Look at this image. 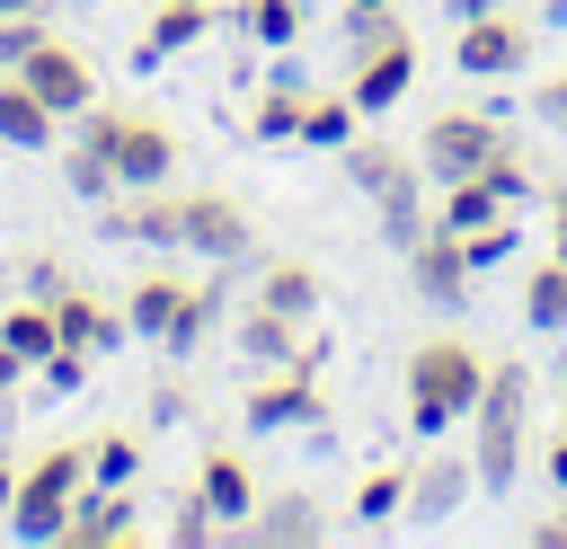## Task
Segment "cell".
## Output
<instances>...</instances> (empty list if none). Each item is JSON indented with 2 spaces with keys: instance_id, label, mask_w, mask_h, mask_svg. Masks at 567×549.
<instances>
[{
  "instance_id": "cell-22",
  "label": "cell",
  "mask_w": 567,
  "mask_h": 549,
  "mask_svg": "<svg viewBox=\"0 0 567 549\" xmlns=\"http://www.w3.org/2000/svg\"><path fill=\"white\" fill-rule=\"evenodd\" d=\"M195 496H204L221 522H248L257 478H248V460H239V452H204V460H195Z\"/></svg>"
},
{
  "instance_id": "cell-32",
  "label": "cell",
  "mask_w": 567,
  "mask_h": 549,
  "mask_svg": "<svg viewBox=\"0 0 567 549\" xmlns=\"http://www.w3.org/2000/svg\"><path fill=\"white\" fill-rule=\"evenodd\" d=\"M239 27L257 44H292L301 35V0H239Z\"/></svg>"
},
{
  "instance_id": "cell-7",
  "label": "cell",
  "mask_w": 567,
  "mask_h": 549,
  "mask_svg": "<svg viewBox=\"0 0 567 549\" xmlns=\"http://www.w3.org/2000/svg\"><path fill=\"white\" fill-rule=\"evenodd\" d=\"M177 248H195V257H213V266H239V257H257V213H248L230 186L177 195Z\"/></svg>"
},
{
  "instance_id": "cell-37",
  "label": "cell",
  "mask_w": 567,
  "mask_h": 549,
  "mask_svg": "<svg viewBox=\"0 0 567 549\" xmlns=\"http://www.w3.org/2000/svg\"><path fill=\"white\" fill-rule=\"evenodd\" d=\"M532 115H540L549 133H567V71H549V80L532 89Z\"/></svg>"
},
{
  "instance_id": "cell-5",
  "label": "cell",
  "mask_w": 567,
  "mask_h": 549,
  "mask_svg": "<svg viewBox=\"0 0 567 549\" xmlns=\"http://www.w3.org/2000/svg\"><path fill=\"white\" fill-rule=\"evenodd\" d=\"M80 496H89V443H80V434H71V443H44V452L18 469L9 531H18V540H62L71 514H80Z\"/></svg>"
},
{
  "instance_id": "cell-24",
  "label": "cell",
  "mask_w": 567,
  "mask_h": 549,
  "mask_svg": "<svg viewBox=\"0 0 567 549\" xmlns=\"http://www.w3.org/2000/svg\"><path fill=\"white\" fill-rule=\"evenodd\" d=\"M177 301H186V274H159V266H151V274L133 283V301H124V328L159 345V336H168V319H177Z\"/></svg>"
},
{
  "instance_id": "cell-33",
  "label": "cell",
  "mask_w": 567,
  "mask_h": 549,
  "mask_svg": "<svg viewBox=\"0 0 567 549\" xmlns=\"http://www.w3.org/2000/svg\"><path fill=\"white\" fill-rule=\"evenodd\" d=\"M461 248H470V274H487V266H505V257H514V213H496V221H478V230H461Z\"/></svg>"
},
{
  "instance_id": "cell-38",
  "label": "cell",
  "mask_w": 567,
  "mask_h": 549,
  "mask_svg": "<svg viewBox=\"0 0 567 549\" xmlns=\"http://www.w3.org/2000/svg\"><path fill=\"white\" fill-rule=\"evenodd\" d=\"M549 248L567 257V186H549Z\"/></svg>"
},
{
  "instance_id": "cell-4",
  "label": "cell",
  "mask_w": 567,
  "mask_h": 549,
  "mask_svg": "<svg viewBox=\"0 0 567 549\" xmlns=\"http://www.w3.org/2000/svg\"><path fill=\"white\" fill-rule=\"evenodd\" d=\"M346 177H354V195L381 213V239H390V248H408V239L425 230V159H416V142L354 133V142H346Z\"/></svg>"
},
{
  "instance_id": "cell-16",
  "label": "cell",
  "mask_w": 567,
  "mask_h": 549,
  "mask_svg": "<svg viewBox=\"0 0 567 549\" xmlns=\"http://www.w3.org/2000/svg\"><path fill=\"white\" fill-rule=\"evenodd\" d=\"M124 540H142L133 487H89L80 514H71V531H62V549H124Z\"/></svg>"
},
{
  "instance_id": "cell-12",
  "label": "cell",
  "mask_w": 567,
  "mask_h": 549,
  "mask_svg": "<svg viewBox=\"0 0 567 549\" xmlns=\"http://www.w3.org/2000/svg\"><path fill=\"white\" fill-rule=\"evenodd\" d=\"M230 531L257 540V549H310V540H328V514H319L310 487H284V496H257L248 522H230Z\"/></svg>"
},
{
  "instance_id": "cell-15",
  "label": "cell",
  "mask_w": 567,
  "mask_h": 549,
  "mask_svg": "<svg viewBox=\"0 0 567 549\" xmlns=\"http://www.w3.org/2000/svg\"><path fill=\"white\" fill-rule=\"evenodd\" d=\"M470 487H478L470 452H434V443H425V460L408 469V514H416V522H443V514H461Z\"/></svg>"
},
{
  "instance_id": "cell-28",
  "label": "cell",
  "mask_w": 567,
  "mask_h": 549,
  "mask_svg": "<svg viewBox=\"0 0 567 549\" xmlns=\"http://www.w3.org/2000/svg\"><path fill=\"white\" fill-rule=\"evenodd\" d=\"M496 213H514V204H505L487 177H452V186H443V204H434V221H443V230H478V221H496Z\"/></svg>"
},
{
  "instance_id": "cell-30",
  "label": "cell",
  "mask_w": 567,
  "mask_h": 549,
  "mask_svg": "<svg viewBox=\"0 0 567 549\" xmlns=\"http://www.w3.org/2000/svg\"><path fill=\"white\" fill-rule=\"evenodd\" d=\"M133 478H142V434L106 425V434L89 443V487H133Z\"/></svg>"
},
{
  "instance_id": "cell-43",
  "label": "cell",
  "mask_w": 567,
  "mask_h": 549,
  "mask_svg": "<svg viewBox=\"0 0 567 549\" xmlns=\"http://www.w3.org/2000/svg\"><path fill=\"white\" fill-rule=\"evenodd\" d=\"M35 9H44V0H0V18H35Z\"/></svg>"
},
{
  "instance_id": "cell-34",
  "label": "cell",
  "mask_w": 567,
  "mask_h": 549,
  "mask_svg": "<svg viewBox=\"0 0 567 549\" xmlns=\"http://www.w3.org/2000/svg\"><path fill=\"white\" fill-rule=\"evenodd\" d=\"M62 177H71V195H97V204L115 195V168H106V159H97L89 142H71V159H62Z\"/></svg>"
},
{
  "instance_id": "cell-39",
  "label": "cell",
  "mask_w": 567,
  "mask_h": 549,
  "mask_svg": "<svg viewBox=\"0 0 567 549\" xmlns=\"http://www.w3.org/2000/svg\"><path fill=\"white\" fill-rule=\"evenodd\" d=\"M532 540H540V549H567V514H540V522H532Z\"/></svg>"
},
{
  "instance_id": "cell-35",
  "label": "cell",
  "mask_w": 567,
  "mask_h": 549,
  "mask_svg": "<svg viewBox=\"0 0 567 549\" xmlns=\"http://www.w3.org/2000/svg\"><path fill=\"white\" fill-rule=\"evenodd\" d=\"M478 177H487V186H496L505 204H523V195H532V168H523V142H505V151H496V159H487Z\"/></svg>"
},
{
  "instance_id": "cell-13",
  "label": "cell",
  "mask_w": 567,
  "mask_h": 549,
  "mask_svg": "<svg viewBox=\"0 0 567 549\" xmlns=\"http://www.w3.org/2000/svg\"><path fill=\"white\" fill-rule=\"evenodd\" d=\"M408 283L425 292V301H470V248H461V230H443V221H425L416 239H408Z\"/></svg>"
},
{
  "instance_id": "cell-9",
  "label": "cell",
  "mask_w": 567,
  "mask_h": 549,
  "mask_svg": "<svg viewBox=\"0 0 567 549\" xmlns=\"http://www.w3.org/2000/svg\"><path fill=\"white\" fill-rule=\"evenodd\" d=\"M408 80H416V35L390 18L372 44H354V80H346V97H354V115H390V106L408 97Z\"/></svg>"
},
{
  "instance_id": "cell-1",
  "label": "cell",
  "mask_w": 567,
  "mask_h": 549,
  "mask_svg": "<svg viewBox=\"0 0 567 549\" xmlns=\"http://www.w3.org/2000/svg\"><path fill=\"white\" fill-rule=\"evenodd\" d=\"M470 425H478L470 469H478V487L505 496V487L523 478V443H532V363H523V354H487V390H478Z\"/></svg>"
},
{
  "instance_id": "cell-18",
  "label": "cell",
  "mask_w": 567,
  "mask_h": 549,
  "mask_svg": "<svg viewBox=\"0 0 567 549\" xmlns=\"http://www.w3.org/2000/svg\"><path fill=\"white\" fill-rule=\"evenodd\" d=\"M239 354H248V363H310V372H319V345L301 336V319H284V310H266V301L239 310Z\"/></svg>"
},
{
  "instance_id": "cell-8",
  "label": "cell",
  "mask_w": 567,
  "mask_h": 549,
  "mask_svg": "<svg viewBox=\"0 0 567 549\" xmlns=\"http://www.w3.org/2000/svg\"><path fill=\"white\" fill-rule=\"evenodd\" d=\"M9 71H18V80H27V89H35V97L62 115V124H71L80 106H97V62H89L71 35H53V27H44V35H35V44H27Z\"/></svg>"
},
{
  "instance_id": "cell-27",
  "label": "cell",
  "mask_w": 567,
  "mask_h": 549,
  "mask_svg": "<svg viewBox=\"0 0 567 549\" xmlns=\"http://www.w3.org/2000/svg\"><path fill=\"white\" fill-rule=\"evenodd\" d=\"M213 319H221V266H213V283H186V301H177V319H168V354H195L204 336H213Z\"/></svg>"
},
{
  "instance_id": "cell-25",
  "label": "cell",
  "mask_w": 567,
  "mask_h": 549,
  "mask_svg": "<svg viewBox=\"0 0 567 549\" xmlns=\"http://www.w3.org/2000/svg\"><path fill=\"white\" fill-rule=\"evenodd\" d=\"M523 319H532L540 336H567V257H558V248L523 274Z\"/></svg>"
},
{
  "instance_id": "cell-44",
  "label": "cell",
  "mask_w": 567,
  "mask_h": 549,
  "mask_svg": "<svg viewBox=\"0 0 567 549\" xmlns=\"http://www.w3.org/2000/svg\"><path fill=\"white\" fill-rule=\"evenodd\" d=\"M478 9H496V0H452V18H478Z\"/></svg>"
},
{
  "instance_id": "cell-36",
  "label": "cell",
  "mask_w": 567,
  "mask_h": 549,
  "mask_svg": "<svg viewBox=\"0 0 567 549\" xmlns=\"http://www.w3.org/2000/svg\"><path fill=\"white\" fill-rule=\"evenodd\" d=\"M89 363H97L89 345H53V354H44V390H80V381H89Z\"/></svg>"
},
{
  "instance_id": "cell-40",
  "label": "cell",
  "mask_w": 567,
  "mask_h": 549,
  "mask_svg": "<svg viewBox=\"0 0 567 549\" xmlns=\"http://www.w3.org/2000/svg\"><path fill=\"white\" fill-rule=\"evenodd\" d=\"M18 381H27V354H18V345H0V390H18Z\"/></svg>"
},
{
  "instance_id": "cell-23",
  "label": "cell",
  "mask_w": 567,
  "mask_h": 549,
  "mask_svg": "<svg viewBox=\"0 0 567 549\" xmlns=\"http://www.w3.org/2000/svg\"><path fill=\"white\" fill-rule=\"evenodd\" d=\"M319 292H328V283H319V266H310V257H275V266H266V283H257V301H266V310H284V319H310V310H319Z\"/></svg>"
},
{
  "instance_id": "cell-20",
  "label": "cell",
  "mask_w": 567,
  "mask_h": 549,
  "mask_svg": "<svg viewBox=\"0 0 567 549\" xmlns=\"http://www.w3.org/2000/svg\"><path fill=\"white\" fill-rule=\"evenodd\" d=\"M53 328H62V345H89V354H106V345L133 336L124 310H106L97 292H53Z\"/></svg>"
},
{
  "instance_id": "cell-19",
  "label": "cell",
  "mask_w": 567,
  "mask_h": 549,
  "mask_svg": "<svg viewBox=\"0 0 567 549\" xmlns=\"http://www.w3.org/2000/svg\"><path fill=\"white\" fill-rule=\"evenodd\" d=\"M0 142H9V151H53V142H62V115H53L18 71H0Z\"/></svg>"
},
{
  "instance_id": "cell-17",
  "label": "cell",
  "mask_w": 567,
  "mask_h": 549,
  "mask_svg": "<svg viewBox=\"0 0 567 549\" xmlns=\"http://www.w3.org/2000/svg\"><path fill=\"white\" fill-rule=\"evenodd\" d=\"M106 239H142V248H177V195H159V186H124V195H106V221H97Z\"/></svg>"
},
{
  "instance_id": "cell-11",
  "label": "cell",
  "mask_w": 567,
  "mask_h": 549,
  "mask_svg": "<svg viewBox=\"0 0 567 549\" xmlns=\"http://www.w3.org/2000/svg\"><path fill=\"white\" fill-rule=\"evenodd\" d=\"M452 62H461V80H514L532 62V27L514 9H478V18H461Z\"/></svg>"
},
{
  "instance_id": "cell-29",
  "label": "cell",
  "mask_w": 567,
  "mask_h": 549,
  "mask_svg": "<svg viewBox=\"0 0 567 549\" xmlns=\"http://www.w3.org/2000/svg\"><path fill=\"white\" fill-rule=\"evenodd\" d=\"M0 345H18L27 363H44V354L62 345V328H53V301H9V310H0Z\"/></svg>"
},
{
  "instance_id": "cell-41",
  "label": "cell",
  "mask_w": 567,
  "mask_h": 549,
  "mask_svg": "<svg viewBox=\"0 0 567 549\" xmlns=\"http://www.w3.org/2000/svg\"><path fill=\"white\" fill-rule=\"evenodd\" d=\"M9 496H18V460L0 452V522H9Z\"/></svg>"
},
{
  "instance_id": "cell-2",
  "label": "cell",
  "mask_w": 567,
  "mask_h": 549,
  "mask_svg": "<svg viewBox=\"0 0 567 549\" xmlns=\"http://www.w3.org/2000/svg\"><path fill=\"white\" fill-rule=\"evenodd\" d=\"M71 142H89V151L115 168V195H124V186H168L177 159H186L177 124H159V115H142V106H80V115H71Z\"/></svg>"
},
{
  "instance_id": "cell-42",
  "label": "cell",
  "mask_w": 567,
  "mask_h": 549,
  "mask_svg": "<svg viewBox=\"0 0 567 549\" xmlns=\"http://www.w3.org/2000/svg\"><path fill=\"white\" fill-rule=\"evenodd\" d=\"M549 478H558V496H567V425H558V443H549Z\"/></svg>"
},
{
  "instance_id": "cell-26",
  "label": "cell",
  "mask_w": 567,
  "mask_h": 549,
  "mask_svg": "<svg viewBox=\"0 0 567 549\" xmlns=\"http://www.w3.org/2000/svg\"><path fill=\"white\" fill-rule=\"evenodd\" d=\"M354 97L346 89H310V106H301V151H346L354 142Z\"/></svg>"
},
{
  "instance_id": "cell-10",
  "label": "cell",
  "mask_w": 567,
  "mask_h": 549,
  "mask_svg": "<svg viewBox=\"0 0 567 549\" xmlns=\"http://www.w3.org/2000/svg\"><path fill=\"white\" fill-rule=\"evenodd\" d=\"M239 416H248V434H284V425H328V398H319V372L310 363H266V381L239 398Z\"/></svg>"
},
{
  "instance_id": "cell-21",
  "label": "cell",
  "mask_w": 567,
  "mask_h": 549,
  "mask_svg": "<svg viewBox=\"0 0 567 549\" xmlns=\"http://www.w3.org/2000/svg\"><path fill=\"white\" fill-rule=\"evenodd\" d=\"M301 106H310V80L284 71V80H266V89L248 97V133H257L266 151H275V142H301Z\"/></svg>"
},
{
  "instance_id": "cell-3",
  "label": "cell",
  "mask_w": 567,
  "mask_h": 549,
  "mask_svg": "<svg viewBox=\"0 0 567 549\" xmlns=\"http://www.w3.org/2000/svg\"><path fill=\"white\" fill-rule=\"evenodd\" d=\"M478 390H487V345H470V336H425L416 354H408V434H452L470 407H478Z\"/></svg>"
},
{
  "instance_id": "cell-45",
  "label": "cell",
  "mask_w": 567,
  "mask_h": 549,
  "mask_svg": "<svg viewBox=\"0 0 567 549\" xmlns=\"http://www.w3.org/2000/svg\"><path fill=\"white\" fill-rule=\"evenodd\" d=\"M346 9H390V0H346Z\"/></svg>"
},
{
  "instance_id": "cell-31",
  "label": "cell",
  "mask_w": 567,
  "mask_h": 549,
  "mask_svg": "<svg viewBox=\"0 0 567 549\" xmlns=\"http://www.w3.org/2000/svg\"><path fill=\"white\" fill-rule=\"evenodd\" d=\"M390 514H408V469H372L354 487V522H390Z\"/></svg>"
},
{
  "instance_id": "cell-14",
  "label": "cell",
  "mask_w": 567,
  "mask_h": 549,
  "mask_svg": "<svg viewBox=\"0 0 567 549\" xmlns=\"http://www.w3.org/2000/svg\"><path fill=\"white\" fill-rule=\"evenodd\" d=\"M213 18H221V0H159V9H151V27L133 35V71H159V62H177L186 44H204V35H213Z\"/></svg>"
},
{
  "instance_id": "cell-6",
  "label": "cell",
  "mask_w": 567,
  "mask_h": 549,
  "mask_svg": "<svg viewBox=\"0 0 567 549\" xmlns=\"http://www.w3.org/2000/svg\"><path fill=\"white\" fill-rule=\"evenodd\" d=\"M505 142H514V133H505L496 115H478V106H443V115H425L416 159H425V177H434V186H452V177H478Z\"/></svg>"
}]
</instances>
